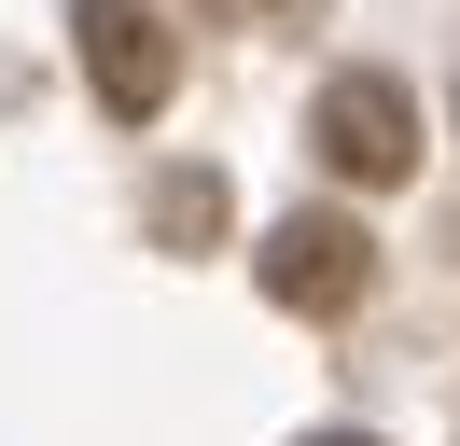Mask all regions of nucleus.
I'll return each instance as SVG.
<instances>
[{
    "mask_svg": "<svg viewBox=\"0 0 460 446\" xmlns=\"http://www.w3.org/2000/svg\"><path fill=\"white\" fill-rule=\"evenodd\" d=\"M252 279L293 307V321H349V307L376 293V237H363L349 210H293V223H265Z\"/></svg>",
    "mask_w": 460,
    "mask_h": 446,
    "instance_id": "obj_2",
    "label": "nucleus"
},
{
    "mask_svg": "<svg viewBox=\"0 0 460 446\" xmlns=\"http://www.w3.org/2000/svg\"><path fill=\"white\" fill-rule=\"evenodd\" d=\"M154 237L209 251V237H224V182H209V167H168V182H154Z\"/></svg>",
    "mask_w": 460,
    "mask_h": 446,
    "instance_id": "obj_4",
    "label": "nucleus"
},
{
    "mask_svg": "<svg viewBox=\"0 0 460 446\" xmlns=\"http://www.w3.org/2000/svg\"><path fill=\"white\" fill-rule=\"evenodd\" d=\"M84 84H98V112L112 126H154L168 112V84H181V42H168V14L154 0H84Z\"/></svg>",
    "mask_w": 460,
    "mask_h": 446,
    "instance_id": "obj_3",
    "label": "nucleus"
},
{
    "mask_svg": "<svg viewBox=\"0 0 460 446\" xmlns=\"http://www.w3.org/2000/svg\"><path fill=\"white\" fill-rule=\"evenodd\" d=\"M307 139H321V167L363 182V195L419 182V98H404L391 70H335V84H321V112H307Z\"/></svg>",
    "mask_w": 460,
    "mask_h": 446,
    "instance_id": "obj_1",
    "label": "nucleus"
},
{
    "mask_svg": "<svg viewBox=\"0 0 460 446\" xmlns=\"http://www.w3.org/2000/svg\"><path fill=\"white\" fill-rule=\"evenodd\" d=\"M307 446H376V433H307Z\"/></svg>",
    "mask_w": 460,
    "mask_h": 446,
    "instance_id": "obj_5",
    "label": "nucleus"
}]
</instances>
